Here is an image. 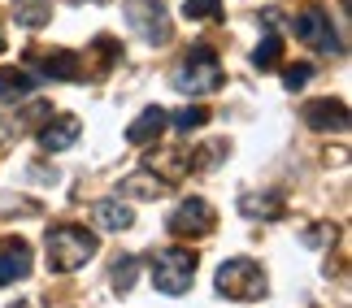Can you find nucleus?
<instances>
[{"label":"nucleus","mask_w":352,"mask_h":308,"mask_svg":"<svg viewBox=\"0 0 352 308\" xmlns=\"http://www.w3.org/2000/svg\"><path fill=\"white\" fill-rule=\"evenodd\" d=\"M78 130H83V126H78V117H70V113L57 117V122L48 117V126L39 130V148H44V152H65L78 139Z\"/></svg>","instance_id":"nucleus-13"},{"label":"nucleus","mask_w":352,"mask_h":308,"mask_svg":"<svg viewBox=\"0 0 352 308\" xmlns=\"http://www.w3.org/2000/svg\"><path fill=\"white\" fill-rule=\"evenodd\" d=\"M283 78H287V87L296 91V87H305V83H309V78H314V65H292V70H287V74H283Z\"/></svg>","instance_id":"nucleus-22"},{"label":"nucleus","mask_w":352,"mask_h":308,"mask_svg":"<svg viewBox=\"0 0 352 308\" xmlns=\"http://www.w3.org/2000/svg\"><path fill=\"white\" fill-rule=\"evenodd\" d=\"M222 78H226V70H222L218 52L200 44V48H192L179 61V70H174V87H179L183 96H209V91L222 87Z\"/></svg>","instance_id":"nucleus-2"},{"label":"nucleus","mask_w":352,"mask_h":308,"mask_svg":"<svg viewBox=\"0 0 352 308\" xmlns=\"http://www.w3.org/2000/svg\"><path fill=\"white\" fill-rule=\"evenodd\" d=\"M209 122V113L200 109V104H187V109H179V113H170V126L179 130V135H192V130H200Z\"/></svg>","instance_id":"nucleus-19"},{"label":"nucleus","mask_w":352,"mask_h":308,"mask_svg":"<svg viewBox=\"0 0 352 308\" xmlns=\"http://www.w3.org/2000/svg\"><path fill=\"white\" fill-rule=\"evenodd\" d=\"M31 274V244L26 239H0V287Z\"/></svg>","instance_id":"nucleus-9"},{"label":"nucleus","mask_w":352,"mask_h":308,"mask_svg":"<svg viewBox=\"0 0 352 308\" xmlns=\"http://www.w3.org/2000/svg\"><path fill=\"white\" fill-rule=\"evenodd\" d=\"M26 70L39 74V78H52V83H78V78H83V61H78V52L44 48V52H31Z\"/></svg>","instance_id":"nucleus-7"},{"label":"nucleus","mask_w":352,"mask_h":308,"mask_svg":"<svg viewBox=\"0 0 352 308\" xmlns=\"http://www.w3.org/2000/svg\"><path fill=\"white\" fill-rule=\"evenodd\" d=\"M300 117L314 130H348V104L344 100H309L300 109Z\"/></svg>","instance_id":"nucleus-10"},{"label":"nucleus","mask_w":352,"mask_h":308,"mask_svg":"<svg viewBox=\"0 0 352 308\" xmlns=\"http://www.w3.org/2000/svg\"><path fill=\"white\" fill-rule=\"evenodd\" d=\"M283 209H287V204H283L278 191H261V196H256V191H243V196H239V213H243V217H265V222H274V217H283Z\"/></svg>","instance_id":"nucleus-14"},{"label":"nucleus","mask_w":352,"mask_h":308,"mask_svg":"<svg viewBox=\"0 0 352 308\" xmlns=\"http://www.w3.org/2000/svg\"><path fill=\"white\" fill-rule=\"evenodd\" d=\"M113 287L118 291H131L135 287V257H118V265H113Z\"/></svg>","instance_id":"nucleus-21"},{"label":"nucleus","mask_w":352,"mask_h":308,"mask_svg":"<svg viewBox=\"0 0 352 308\" xmlns=\"http://www.w3.org/2000/svg\"><path fill=\"white\" fill-rule=\"evenodd\" d=\"M292 31L300 44H309L314 52H331V57H340L344 44H340V35H335V26H331V13H322V9H305L300 18L292 22Z\"/></svg>","instance_id":"nucleus-6"},{"label":"nucleus","mask_w":352,"mask_h":308,"mask_svg":"<svg viewBox=\"0 0 352 308\" xmlns=\"http://www.w3.org/2000/svg\"><path fill=\"white\" fill-rule=\"evenodd\" d=\"M0 52H5V31H0Z\"/></svg>","instance_id":"nucleus-23"},{"label":"nucleus","mask_w":352,"mask_h":308,"mask_svg":"<svg viewBox=\"0 0 352 308\" xmlns=\"http://www.w3.org/2000/svg\"><path fill=\"white\" fill-rule=\"evenodd\" d=\"M118 191L131 196V200H157V196H166V178H161L157 169H140V174H131V178H122Z\"/></svg>","instance_id":"nucleus-15"},{"label":"nucleus","mask_w":352,"mask_h":308,"mask_svg":"<svg viewBox=\"0 0 352 308\" xmlns=\"http://www.w3.org/2000/svg\"><path fill=\"white\" fill-rule=\"evenodd\" d=\"M166 226H170L174 235H209V230H213V209H209V200L187 196L183 204L170 213Z\"/></svg>","instance_id":"nucleus-8"},{"label":"nucleus","mask_w":352,"mask_h":308,"mask_svg":"<svg viewBox=\"0 0 352 308\" xmlns=\"http://www.w3.org/2000/svg\"><path fill=\"white\" fill-rule=\"evenodd\" d=\"M96 235L83 230V226H52L48 239H44V252H48V270L52 274H74L96 257Z\"/></svg>","instance_id":"nucleus-1"},{"label":"nucleus","mask_w":352,"mask_h":308,"mask_svg":"<svg viewBox=\"0 0 352 308\" xmlns=\"http://www.w3.org/2000/svg\"><path fill=\"white\" fill-rule=\"evenodd\" d=\"M218 291L226 300H265V291H270V283H265V270L256 261H248V257H231V261H222L218 265Z\"/></svg>","instance_id":"nucleus-3"},{"label":"nucleus","mask_w":352,"mask_h":308,"mask_svg":"<svg viewBox=\"0 0 352 308\" xmlns=\"http://www.w3.org/2000/svg\"><path fill=\"white\" fill-rule=\"evenodd\" d=\"M170 126V113L161 109V104H148V109L135 117V122L126 126V143H135V148H144V143H153L161 130Z\"/></svg>","instance_id":"nucleus-11"},{"label":"nucleus","mask_w":352,"mask_h":308,"mask_svg":"<svg viewBox=\"0 0 352 308\" xmlns=\"http://www.w3.org/2000/svg\"><path fill=\"white\" fill-rule=\"evenodd\" d=\"M52 18V0H13V22H22L26 31H39Z\"/></svg>","instance_id":"nucleus-17"},{"label":"nucleus","mask_w":352,"mask_h":308,"mask_svg":"<svg viewBox=\"0 0 352 308\" xmlns=\"http://www.w3.org/2000/svg\"><path fill=\"white\" fill-rule=\"evenodd\" d=\"M183 18L213 22V18H222V0H183Z\"/></svg>","instance_id":"nucleus-20"},{"label":"nucleus","mask_w":352,"mask_h":308,"mask_svg":"<svg viewBox=\"0 0 352 308\" xmlns=\"http://www.w3.org/2000/svg\"><path fill=\"white\" fill-rule=\"evenodd\" d=\"M196 283V257L187 248H166L153 261V287L161 296H183Z\"/></svg>","instance_id":"nucleus-4"},{"label":"nucleus","mask_w":352,"mask_h":308,"mask_svg":"<svg viewBox=\"0 0 352 308\" xmlns=\"http://www.w3.org/2000/svg\"><path fill=\"white\" fill-rule=\"evenodd\" d=\"M126 26L135 35L144 39L148 48H161V44H170V13L161 0H126Z\"/></svg>","instance_id":"nucleus-5"},{"label":"nucleus","mask_w":352,"mask_h":308,"mask_svg":"<svg viewBox=\"0 0 352 308\" xmlns=\"http://www.w3.org/2000/svg\"><path fill=\"white\" fill-rule=\"evenodd\" d=\"M96 226H104V230H131L135 226V213H131V204H122V196L118 200H100L96 204Z\"/></svg>","instance_id":"nucleus-16"},{"label":"nucleus","mask_w":352,"mask_h":308,"mask_svg":"<svg viewBox=\"0 0 352 308\" xmlns=\"http://www.w3.org/2000/svg\"><path fill=\"white\" fill-rule=\"evenodd\" d=\"M35 91V74L26 65H5L0 70V104H22Z\"/></svg>","instance_id":"nucleus-12"},{"label":"nucleus","mask_w":352,"mask_h":308,"mask_svg":"<svg viewBox=\"0 0 352 308\" xmlns=\"http://www.w3.org/2000/svg\"><path fill=\"white\" fill-rule=\"evenodd\" d=\"M278 57H283V35H274V31H270L265 39H261V44H256V52H252V65H256V70H278Z\"/></svg>","instance_id":"nucleus-18"}]
</instances>
